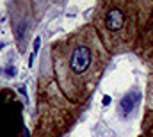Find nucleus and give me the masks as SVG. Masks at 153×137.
<instances>
[{
	"instance_id": "nucleus-1",
	"label": "nucleus",
	"mask_w": 153,
	"mask_h": 137,
	"mask_svg": "<svg viewBox=\"0 0 153 137\" xmlns=\"http://www.w3.org/2000/svg\"><path fill=\"white\" fill-rule=\"evenodd\" d=\"M53 77L73 103L85 107L94 95L112 55L91 23L59 37L46 50Z\"/></svg>"
},
{
	"instance_id": "nucleus-2",
	"label": "nucleus",
	"mask_w": 153,
	"mask_h": 137,
	"mask_svg": "<svg viewBox=\"0 0 153 137\" xmlns=\"http://www.w3.org/2000/svg\"><path fill=\"white\" fill-rule=\"evenodd\" d=\"M152 11V0H100L93 9L91 25L112 57L123 55L135 50Z\"/></svg>"
},
{
	"instance_id": "nucleus-3",
	"label": "nucleus",
	"mask_w": 153,
	"mask_h": 137,
	"mask_svg": "<svg viewBox=\"0 0 153 137\" xmlns=\"http://www.w3.org/2000/svg\"><path fill=\"white\" fill-rule=\"evenodd\" d=\"M84 107L68 100L59 87L52 68L41 66L36 80V107L32 114V137H62L76 123Z\"/></svg>"
},
{
	"instance_id": "nucleus-4",
	"label": "nucleus",
	"mask_w": 153,
	"mask_h": 137,
	"mask_svg": "<svg viewBox=\"0 0 153 137\" xmlns=\"http://www.w3.org/2000/svg\"><path fill=\"white\" fill-rule=\"evenodd\" d=\"M23 102L11 87H0V137H23Z\"/></svg>"
},
{
	"instance_id": "nucleus-5",
	"label": "nucleus",
	"mask_w": 153,
	"mask_h": 137,
	"mask_svg": "<svg viewBox=\"0 0 153 137\" xmlns=\"http://www.w3.org/2000/svg\"><path fill=\"white\" fill-rule=\"evenodd\" d=\"M34 2H11L9 4V20H11V29L13 36L16 39V46L20 54L27 50L30 34L36 27L34 22Z\"/></svg>"
},
{
	"instance_id": "nucleus-6",
	"label": "nucleus",
	"mask_w": 153,
	"mask_h": 137,
	"mask_svg": "<svg viewBox=\"0 0 153 137\" xmlns=\"http://www.w3.org/2000/svg\"><path fill=\"white\" fill-rule=\"evenodd\" d=\"M134 54L148 68V71L153 73V11L150 14V18H148V22L144 23L143 31H141V36L137 39Z\"/></svg>"
},
{
	"instance_id": "nucleus-7",
	"label": "nucleus",
	"mask_w": 153,
	"mask_h": 137,
	"mask_svg": "<svg viewBox=\"0 0 153 137\" xmlns=\"http://www.w3.org/2000/svg\"><path fill=\"white\" fill-rule=\"evenodd\" d=\"M137 100H139V91H137V89H135V91H130V93H126V95L123 96V100H119L117 112H121L123 116H128V114H130V112L135 109Z\"/></svg>"
},
{
	"instance_id": "nucleus-8",
	"label": "nucleus",
	"mask_w": 153,
	"mask_h": 137,
	"mask_svg": "<svg viewBox=\"0 0 153 137\" xmlns=\"http://www.w3.org/2000/svg\"><path fill=\"white\" fill-rule=\"evenodd\" d=\"M146 110L153 112V73H148L146 78Z\"/></svg>"
},
{
	"instance_id": "nucleus-9",
	"label": "nucleus",
	"mask_w": 153,
	"mask_h": 137,
	"mask_svg": "<svg viewBox=\"0 0 153 137\" xmlns=\"http://www.w3.org/2000/svg\"><path fill=\"white\" fill-rule=\"evenodd\" d=\"M141 128H143L141 134H144L146 137H153V112H148V110H146V114H144V118H143Z\"/></svg>"
},
{
	"instance_id": "nucleus-10",
	"label": "nucleus",
	"mask_w": 153,
	"mask_h": 137,
	"mask_svg": "<svg viewBox=\"0 0 153 137\" xmlns=\"http://www.w3.org/2000/svg\"><path fill=\"white\" fill-rule=\"evenodd\" d=\"M109 100H111V98H109V96H105V98H103V105H109Z\"/></svg>"
},
{
	"instance_id": "nucleus-11",
	"label": "nucleus",
	"mask_w": 153,
	"mask_h": 137,
	"mask_svg": "<svg viewBox=\"0 0 153 137\" xmlns=\"http://www.w3.org/2000/svg\"><path fill=\"white\" fill-rule=\"evenodd\" d=\"M139 137H146V136H144V134H141V136H139Z\"/></svg>"
}]
</instances>
